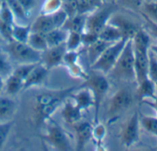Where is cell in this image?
<instances>
[{
  "instance_id": "ee69618b",
  "label": "cell",
  "mask_w": 157,
  "mask_h": 151,
  "mask_svg": "<svg viewBox=\"0 0 157 151\" xmlns=\"http://www.w3.org/2000/svg\"><path fill=\"white\" fill-rule=\"evenodd\" d=\"M150 51L152 52V53L157 56V44H151V46H150Z\"/></svg>"
},
{
  "instance_id": "7c38bea8",
  "label": "cell",
  "mask_w": 157,
  "mask_h": 151,
  "mask_svg": "<svg viewBox=\"0 0 157 151\" xmlns=\"http://www.w3.org/2000/svg\"><path fill=\"white\" fill-rule=\"evenodd\" d=\"M67 52V47L64 44H60L57 46L48 47L42 53L41 62L45 67L49 70L59 65H63L64 55Z\"/></svg>"
},
{
  "instance_id": "3957f363",
  "label": "cell",
  "mask_w": 157,
  "mask_h": 151,
  "mask_svg": "<svg viewBox=\"0 0 157 151\" xmlns=\"http://www.w3.org/2000/svg\"><path fill=\"white\" fill-rule=\"evenodd\" d=\"M107 77L115 80L125 82H132L136 80L135 57L131 40H128L126 42L116 64L109 72Z\"/></svg>"
},
{
  "instance_id": "7bdbcfd3",
  "label": "cell",
  "mask_w": 157,
  "mask_h": 151,
  "mask_svg": "<svg viewBox=\"0 0 157 151\" xmlns=\"http://www.w3.org/2000/svg\"><path fill=\"white\" fill-rule=\"evenodd\" d=\"M145 20V30L148 31V33L152 36L153 38L157 39V24L152 23L151 21H150L149 20L143 18Z\"/></svg>"
},
{
  "instance_id": "5b68a950",
  "label": "cell",
  "mask_w": 157,
  "mask_h": 151,
  "mask_svg": "<svg viewBox=\"0 0 157 151\" xmlns=\"http://www.w3.org/2000/svg\"><path fill=\"white\" fill-rule=\"evenodd\" d=\"M119 8L115 2H104L102 6L87 15L85 31H93L99 36L100 31L109 22L112 15Z\"/></svg>"
},
{
  "instance_id": "d4e9b609",
  "label": "cell",
  "mask_w": 157,
  "mask_h": 151,
  "mask_svg": "<svg viewBox=\"0 0 157 151\" xmlns=\"http://www.w3.org/2000/svg\"><path fill=\"white\" fill-rule=\"evenodd\" d=\"M27 43L34 50L41 53H43L44 50L48 48V44L45 39V34L41 32L32 31L27 41Z\"/></svg>"
},
{
  "instance_id": "f907efd6",
  "label": "cell",
  "mask_w": 157,
  "mask_h": 151,
  "mask_svg": "<svg viewBox=\"0 0 157 151\" xmlns=\"http://www.w3.org/2000/svg\"><path fill=\"white\" fill-rule=\"evenodd\" d=\"M3 2H7V1H9V0H2Z\"/></svg>"
},
{
  "instance_id": "681fc988",
  "label": "cell",
  "mask_w": 157,
  "mask_h": 151,
  "mask_svg": "<svg viewBox=\"0 0 157 151\" xmlns=\"http://www.w3.org/2000/svg\"><path fill=\"white\" fill-rule=\"evenodd\" d=\"M2 5H3V1H2V0H0V9H1Z\"/></svg>"
},
{
  "instance_id": "7402d4cb",
  "label": "cell",
  "mask_w": 157,
  "mask_h": 151,
  "mask_svg": "<svg viewBox=\"0 0 157 151\" xmlns=\"http://www.w3.org/2000/svg\"><path fill=\"white\" fill-rule=\"evenodd\" d=\"M67 34H68V31H67L64 27L56 28L46 32L45 39H46L48 47L64 44L66 42Z\"/></svg>"
},
{
  "instance_id": "2e32d148",
  "label": "cell",
  "mask_w": 157,
  "mask_h": 151,
  "mask_svg": "<svg viewBox=\"0 0 157 151\" xmlns=\"http://www.w3.org/2000/svg\"><path fill=\"white\" fill-rule=\"evenodd\" d=\"M137 85L138 88L136 90V95L140 101L152 100L153 98H155L157 86L151 79L147 77L144 79L137 82Z\"/></svg>"
},
{
  "instance_id": "4316f807",
  "label": "cell",
  "mask_w": 157,
  "mask_h": 151,
  "mask_svg": "<svg viewBox=\"0 0 157 151\" xmlns=\"http://www.w3.org/2000/svg\"><path fill=\"white\" fill-rule=\"evenodd\" d=\"M139 13L142 16V18L157 24V0L151 2H143Z\"/></svg>"
},
{
  "instance_id": "ac0fdd59",
  "label": "cell",
  "mask_w": 157,
  "mask_h": 151,
  "mask_svg": "<svg viewBox=\"0 0 157 151\" xmlns=\"http://www.w3.org/2000/svg\"><path fill=\"white\" fill-rule=\"evenodd\" d=\"M56 25L54 23L53 18L51 14H39L36 19L33 20V22L31 24L32 31L41 32V33H46L53 29H56Z\"/></svg>"
},
{
  "instance_id": "ab89813d",
  "label": "cell",
  "mask_w": 157,
  "mask_h": 151,
  "mask_svg": "<svg viewBox=\"0 0 157 151\" xmlns=\"http://www.w3.org/2000/svg\"><path fill=\"white\" fill-rule=\"evenodd\" d=\"M0 20L5 22H8L10 24L15 23V19H14L13 13L7 2H3L1 9H0Z\"/></svg>"
},
{
  "instance_id": "83f0119b",
  "label": "cell",
  "mask_w": 157,
  "mask_h": 151,
  "mask_svg": "<svg viewBox=\"0 0 157 151\" xmlns=\"http://www.w3.org/2000/svg\"><path fill=\"white\" fill-rule=\"evenodd\" d=\"M11 62L12 61L7 52L0 47V76H2L4 79L8 78L13 72L14 68Z\"/></svg>"
},
{
  "instance_id": "836d02e7",
  "label": "cell",
  "mask_w": 157,
  "mask_h": 151,
  "mask_svg": "<svg viewBox=\"0 0 157 151\" xmlns=\"http://www.w3.org/2000/svg\"><path fill=\"white\" fill-rule=\"evenodd\" d=\"M119 9H124L132 12H140L143 0H115Z\"/></svg>"
},
{
  "instance_id": "60d3db41",
  "label": "cell",
  "mask_w": 157,
  "mask_h": 151,
  "mask_svg": "<svg viewBox=\"0 0 157 151\" xmlns=\"http://www.w3.org/2000/svg\"><path fill=\"white\" fill-rule=\"evenodd\" d=\"M99 39L98 34L90 31H84L82 32V46L86 47L88 45H90L91 43L94 42L95 41H97Z\"/></svg>"
},
{
  "instance_id": "f546056e",
  "label": "cell",
  "mask_w": 157,
  "mask_h": 151,
  "mask_svg": "<svg viewBox=\"0 0 157 151\" xmlns=\"http://www.w3.org/2000/svg\"><path fill=\"white\" fill-rule=\"evenodd\" d=\"M63 7V0H43L40 6L41 14H52Z\"/></svg>"
},
{
  "instance_id": "1f68e13d",
  "label": "cell",
  "mask_w": 157,
  "mask_h": 151,
  "mask_svg": "<svg viewBox=\"0 0 157 151\" xmlns=\"http://www.w3.org/2000/svg\"><path fill=\"white\" fill-rule=\"evenodd\" d=\"M68 75L71 78L76 79H82V80H85L87 76H88V72L84 69V67L80 64V63H75L73 64H70L68 66H66Z\"/></svg>"
},
{
  "instance_id": "ffe728a7",
  "label": "cell",
  "mask_w": 157,
  "mask_h": 151,
  "mask_svg": "<svg viewBox=\"0 0 157 151\" xmlns=\"http://www.w3.org/2000/svg\"><path fill=\"white\" fill-rule=\"evenodd\" d=\"M87 15L88 14L76 13L74 15L68 16L63 27L68 31L82 32L85 31V28H86Z\"/></svg>"
},
{
  "instance_id": "f1b7e54d",
  "label": "cell",
  "mask_w": 157,
  "mask_h": 151,
  "mask_svg": "<svg viewBox=\"0 0 157 151\" xmlns=\"http://www.w3.org/2000/svg\"><path fill=\"white\" fill-rule=\"evenodd\" d=\"M140 126L149 134L157 136V116H140Z\"/></svg>"
},
{
  "instance_id": "9a60e30c",
  "label": "cell",
  "mask_w": 157,
  "mask_h": 151,
  "mask_svg": "<svg viewBox=\"0 0 157 151\" xmlns=\"http://www.w3.org/2000/svg\"><path fill=\"white\" fill-rule=\"evenodd\" d=\"M61 115L64 122L68 125H73L82 120V112L78 107L75 105L70 98H68L61 106Z\"/></svg>"
},
{
  "instance_id": "74e56055",
  "label": "cell",
  "mask_w": 157,
  "mask_h": 151,
  "mask_svg": "<svg viewBox=\"0 0 157 151\" xmlns=\"http://www.w3.org/2000/svg\"><path fill=\"white\" fill-rule=\"evenodd\" d=\"M14 24H10L0 20V35L3 38L4 42H9L13 41L12 38V28Z\"/></svg>"
},
{
  "instance_id": "c3c4849f",
  "label": "cell",
  "mask_w": 157,
  "mask_h": 151,
  "mask_svg": "<svg viewBox=\"0 0 157 151\" xmlns=\"http://www.w3.org/2000/svg\"><path fill=\"white\" fill-rule=\"evenodd\" d=\"M151 1H156V0H143V2H151Z\"/></svg>"
},
{
  "instance_id": "cb8c5ba5",
  "label": "cell",
  "mask_w": 157,
  "mask_h": 151,
  "mask_svg": "<svg viewBox=\"0 0 157 151\" xmlns=\"http://www.w3.org/2000/svg\"><path fill=\"white\" fill-rule=\"evenodd\" d=\"M99 39H101L103 41H105L107 42L113 43V42H118L121 39H125V38L122 37V34H121L120 31L116 26H114L113 24L108 22L103 28V30L100 31Z\"/></svg>"
},
{
  "instance_id": "8992f818",
  "label": "cell",
  "mask_w": 157,
  "mask_h": 151,
  "mask_svg": "<svg viewBox=\"0 0 157 151\" xmlns=\"http://www.w3.org/2000/svg\"><path fill=\"white\" fill-rule=\"evenodd\" d=\"M44 134V141L52 148L59 151H69L73 149L70 143V136L68 133L56 121L50 119Z\"/></svg>"
},
{
  "instance_id": "b9f144b4",
  "label": "cell",
  "mask_w": 157,
  "mask_h": 151,
  "mask_svg": "<svg viewBox=\"0 0 157 151\" xmlns=\"http://www.w3.org/2000/svg\"><path fill=\"white\" fill-rule=\"evenodd\" d=\"M17 1L25 9V10L27 12H29L30 14H32V12L38 7V5L40 3V0H17Z\"/></svg>"
},
{
  "instance_id": "e0dca14e",
  "label": "cell",
  "mask_w": 157,
  "mask_h": 151,
  "mask_svg": "<svg viewBox=\"0 0 157 151\" xmlns=\"http://www.w3.org/2000/svg\"><path fill=\"white\" fill-rule=\"evenodd\" d=\"M23 87L24 80L14 73H11L8 78L5 79L3 92L5 93V95L12 97L22 91Z\"/></svg>"
},
{
  "instance_id": "30bf717a",
  "label": "cell",
  "mask_w": 157,
  "mask_h": 151,
  "mask_svg": "<svg viewBox=\"0 0 157 151\" xmlns=\"http://www.w3.org/2000/svg\"><path fill=\"white\" fill-rule=\"evenodd\" d=\"M119 10V9H118ZM117 10V11H118ZM116 11L109 20V23L116 26L121 32L122 37L128 40H131L137 31L141 28L140 24L133 21L127 16Z\"/></svg>"
},
{
  "instance_id": "8fae6325",
  "label": "cell",
  "mask_w": 157,
  "mask_h": 151,
  "mask_svg": "<svg viewBox=\"0 0 157 151\" xmlns=\"http://www.w3.org/2000/svg\"><path fill=\"white\" fill-rule=\"evenodd\" d=\"M75 137H76V150L81 151L85 148V146L93 140V128L94 123L88 121H80L72 125Z\"/></svg>"
},
{
  "instance_id": "d590c367",
  "label": "cell",
  "mask_w": 157,
  "mask_h": 151,
  "mask_svg": "<svg viewBox=\"0 0 157 151\" xmlns=\"http://www.w3.org/2000/svg\"><path fill=\"white\" fill-rule=\"evenodd\" d=\"M148 78L157 85V56L151 51L149 52Z\"/></svg>"
},
{
  "instance_id": "277c9868",
  "label": "cell",
  "mask_w": 157,
  "mask_h": 151,
  "mask_svg": "<svg viewBox=\"0 0 157 151\" xmlns=\"http://www.w3.org/2000/svg\"><path fill=\"white\" fill-rule=\"evenodd\" d=\"M3 49L7 52L11 61L20 64H36L41 62L42 53L34 50L27 42L11 41L6 42Z\"/></svg>"
},
{
  "instance_id": "f6af8a7d",
  "label": "cell",
  "mask_w": 157,
  "mask_h": 151,
  "mask_svg": "<svg viewBox=\"0 0 157 151\" xmlns=\"http://www.w3.org/2000/svg\"><path fill=\"white\" fill-rule=\"evenodd\" d=\"M4 82H5V79L2 77V76H0V92L3 91V89H4Z\"/></svg>"
},
{
  "instance_id": "603a6c76",
  "label": "cell",
  "mask_w": 157,
  "mask_h": 151,
  "mask_svg": "<svg viewBox=\"0 0 157 151\" xmlns=\"http://www.w3.org/2000/svg\"><path fill=\"white\" fill-rule=\"evenodd\" d=\"M7 3L13 13L15 23L30 24L29 20H30L31 14L25 10V9L17 1V0H9V1H7Z\"/></svg>"
},
{
  "instance_id": "e575fe53",
  "label": "cell",
  "mask_w": 157,
  "mask_h": 151,
  "mask_svg": "<svg viewBox=\"0 0 157 151\" xmlns=\"http://www.w3.org/2000/svg\"><path fill=\"white\" fill-rule=\"evenodd\" d=\"M14 125V121H5L0 122V149H2L12 128Z\"/></svg>"
},
{
  "instance_id": "44dd1931",
  "label": "cell",
  "mask_w": 157,
  "mask_h": 151,
  "mask_svg": "<svg viewBox=\"0 0 157 151\" xmlns=\"http://www.w3.org/2000/svg\"><path fill=\"white\" fill-rule=\"evenodd\" d=\"M16 107V101L10 96H0V122L9 121V118L14 113Z\"/></svg>"
},
{
  "instance_id": "f35d334b",
  "label": "cell",
  "mask_w": 157,
  "mask_h": 151,
  "mask_svg": "<svg viewBox=\"0 0 157 151\" xmlns=\"http://www.w3.org/2000/svg\"><path fill=\"white\" fill-rule=\"evenodd\" d=\"M81 57V52L78 50H67L64 59H63V65L68 66L75 63H78Z\"/></svg>"
},
{
  "instance_id": "f5cc1de1",
  "label": "cell",
  "mask_w": 157,
  "mask_h": 151,
  "mask_svg": "<svg viewBox=\"0 0 157 151\" xmlns=\"http://www.w3.org/2000/svg\"><path fill=\"white\" fill-rule=\"evenodd\" d=\"M156 86H157V85H156Z\"/></svg>"
},
{
  "instance_id": "4dcf8cb0",
  "label": "cell",
  "mask_w": 157,
  "mask_h": 151,
  "mask_svg": "<svg viewBox=\"0 0 157 151\" xmlns=\"http://www.w3.org/2000/svg\"><path fill=\"white\" fill-rule=\"evenodd\" d=\"M65 45L67 50H78L82 46V32L68 31Z\"/></svg>"
},
{
  "instance_id": "7dc6e473",
  "label": "cell",
  "mask_w": 157,
  "mask_h": 151,
  "mask_svg": "<svg viewBox=\"0 0 157 151\" xmlns=\"http://www.w3.org/2000/svg\"><path fill=\"white\" fill-rule=\"evenodd\" d=\"M104 2H115V0H104Z\"/></svg>"
},
{
  "instance_id": "816d5d0a",
  "label": "cell",
  "mask_w": 157,
  "mask_h": 151,
  "mask_svg": "<svg viewBox=\"0 0 157 151\" xmlns=\"http://www.w3.org/2000/svg\"><path fill=\"white\" fill-rule=\"evenodd\" d=\"M156 149H157V146H156Z\"/></svg>"
},
{
  "instance_id": "5bb4252c",
  "label": "cell",
  "mask_w": 157,
  "mask_h": 151,
  "mask_svg": "<svg viewBox=\"0 0 157 151\" xmlns=\"http://www.w3.org/2000/svg\"><path fill=\"white\" fill-rule=\"evenodd\" d=\"M48 73H49V69L45 67L42 63H38L32 70V72L29 74L27 79H25L23 90L34 87H38L44 84L48 77Z\"/></svg>"
},
{
  "instance_id": "d6a6232c",
  "label": "cell",
  "mask_w": 157,
  "mask_h": 151,
  "mask_svg": "<svg viewBox=\"0 0 157 151\" xmlns=\"http://www.w3.org/2000/svg\"><path fill=\"white\" fill-rule=\"evenodd\" d=\"M107 134V129L105 124L101 123L100 121L96 123H94L93 128V140L96 145H101L104 143V140Z\"/></svg>"
},
{
  "instance_id": "8d00e7d4",
  "label": "cell",
  "mask_w": 157,
  "mask_h": 151,
  "mask_svg": "<svg viewBox=\"0 0 157 151\" xmlns=\"http://www.w3.org/2000/svg\"><path fill=\"white\" fill-rule=\"evenodd\" d=\"M37 64L38 63H36V64H20L16 68L13 69L12 73L19 76L20 78H21L25 81V79H27L29 74L32 72V70L34 68V66Z\"/></svg>"
},
{
  "instance_id": "9c48e42d",
  "label": "cell",
  "mask_w": 157,
  "mask_h": 151,
  "mask_svg": "<svg viewBox=\"0 0 157 151\" xmlns=\"http://www.w3.org/2000/svg\"><path fill=\"white\" fill-rule=\"evenodd\" d=\"M140 113L135 112L122 127L120 141L125 147H131L140 141Z\"/></svg>"
},
{
  "instance_id": "4fadbf2b",
  "label": "cell",
  "mask_w": 157,
  "mask_h": 151,
  "mask_svg": "<svg viewBox=\"0 0 157 151\" xmlns=\"http://www.w3.org/2000/svg\"><path fill=\"white\" fill-rule=\"evenodd\" d=\"M69 98L72 100L77 107H78L83 112L88 110L89 108H94V101L93 93L86 87L80 85V87L70 95Z\"/></svg>"
},
{
  "instance_id": "6da1fadb",
  "label": "cell",
  "mask_w": 157,
  "mask_h": 151,
  "mask_svg": "<svg viewBox=\"0 0 157 151\" xmlns=\"http://www.w3.org/2000/svg\"><path fill=\"white\" fill-rule=\"evenodd\" d=\"M78 87L80 86L61 90H48L39 93L34 101V112L37 123L42 124L48 122L52 115Z\"/></svg>"
},
{
  "instance_id": "484cf974",
  "label": "cell",
  "mask_w": 157,
  "mask_h": 151,
  "mask_svg": "<svg viewBox=\"0 0 157 151\" xmlns=\"http://www.w3.org/2000/svg\"><path fill=\"white\" fill-rule=\"evenodd\" d=\"M31 32H32L31 24L14 23L13 28H12L13 41L21 42H27Z\"/></svg>"
},
{
  "instance_id": "52a82bcc",
  "label": "cell",
  "mask_w": 157,
  "mask_h": 151,
  "mask_svg": "<svg viewBox=\"0 0 157 151\" xmlns=\"http://www.w3.org/2000/svg\"><path fill=\"white\" fill-rule=\"evenodd\" d=\"M127 42L128 39H121L120 41L110 44L90 68L107 76L116 64Z\"/></svg>"
},
{
  "instance_id": "7a4b0ae2",
  "label": "cell",
  "mask_w": 157,
  "mask_h": 151,
  "mask_svg": "<svg viewBox=\"0 0 157 151\" xmlns=\"http://www.w3.org/2000/svg\"><path fill=\"white\" fill-rule=\"evenodd\" d=\"M82 86L88 88L93 93L94 101V123H96L99 122L102 104L110 89V82H109L108 77L101 72L92 70L90 73L88 72L87 78L83 81Z\"/></svg>"
},
{
  "instance_id": "bcb514c9",
  "label": "cell",
  "mask_w": 157,
  "mask_h": 151,
  "mask_svg": "<svg viewBox=\"0 0 157 151\" xmlns=\"http://www.w3.org/2000/svg\"><path fill=\"white\" fill-rule=\"evenodd\" d=\"M3 42H4V40H3V38L1 37V35H0V47H1V44H2Z\"/></svg>"
},
{
  "instance_id": "ba28073f",
  "label": "cell",
  "mask_w": 157,
  "mask_h": 151,
  "mask_svg": "<svg viewBox=\"0 0 157 151\" xmlns=\"http://www.w3.org/2000/svg\"><path fill=\"white\" fill-rule=\"evenodd\" d=\"M134 97L131 90L128 87L119 89L110 99L106 114L112 121L117 120L119 115L125 112L133 103Z\"/></svg>"
},
{
  "instance_id": "d6986e66",
  "label": "cell",
  "mask_w": 157,
  "mask_h": 151,
  "mask_svg": "<svg viewBox=\"0 0 157 151\" xmlns=\"http://www.w3.org/2000/svg\"><path fill=\"white\" fill-rule=\"evenodd\" d=\"M110 44H112V43L107 42L105 41H103L101 39H98L94 42H93L90 45L85 47L86 54H87V60H88V63H89L90 66L100 57V55L105 52V50Z\"/></svg>"
}]
</instances>
